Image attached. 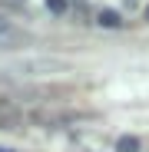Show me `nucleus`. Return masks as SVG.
<instances>
[{
  "mask_svg": "<svg viewBox=\"0 0 149 152\" xmlns=\"http://www.w3.org/2000/svg\"><path fill=\"white\" fill-rule=\"evenodd\" d=\"M10 69L20 73V76H33V73H60V69H70V63L66 60H53V56H40V60H20Z\"/></svg>",
  "mask_w": 149,
  "mask_h": 152,
  "instance_id": "obj_1",
  "label": "nucleus"
},
{
  "mask_svg": "<svg viewBox=\"0 0 149 152\" xmlns=\"http://www.w3.org/2000/svg\"><path fill=\"white\" fill-rule=\"evenodd\" d=\"M20 43H27V33L10 27L7 20H0V46H20Z\"/></svg>",
  "mask_w": 149,
  "mask_h": 152,
  "instance_id": "obj_2",
  "label": "nucleus"
},
{
  "mask_svg": "<svg viewBox=\"0 0 149 152\" xmlns=\"http://www.w3.org/2000/svg\"><path fill=\"white\" fill-rule=\"evenodd\" d=\"M96 23L106 27V30H116V27H123V17H119L116 10H99V13H96Z\"/></svg>",
  "mask_w": 149,
  "mask_h": 152,
  "instance_id": "obj_3",
  "label": "nucleus"
},
{
  "mask_svg": "<svg viewBox=\"0 0 149 152\" xmlns=\"http://www.w3.org/2000/svg\"><path fill=\"white\" fill-rule=\"evenodd\" d=\"M139 145H142V142H139L136 136H119V139H116V152H139Z\"/></svg>",
  "mask_w": 149,
  "mask_h": 152,
  "instance_id": "obj_4",
  "label": "nucleus"
},
{
  "mask_svg": "<svg viewBox=\"0 0 149 152\" xmlns=\"http://www.w3.org/2000/svg\"><path fill=\"white\" fill-rule=\"evenodd\" d=\"M46 10L50 13H63L66 10V0H46Z\"/></svg>",
  "mask_w": 149,
  "mask_h": 152,
  "instance_id": "obj_5",
  "label": "nucleus"
},
{
  "mask_svg": "<svg viewBox=\"0 0 149 152\" xmlns=\"http://www.w3.org/2000/svg\"><path fill=\"white\" fill-rule=\"evenodd\" d=\"M0 152H17V149H10V145H0Z\"/></svg>",
  "mask_w": 149,
  "mask_h": 152,
  "instance_id": "obj_6",
  "label": "nucleus"
},
{
  "mask_svg": "<svg viewBox=\"0 0 149 152\" xmlns=\"http://www.w3.org/2000/svg\"><path fill=\"white\" fill-rule=\"evenodd\" d=\"M146 20H149V4H146Z\"/></svg>",
  "mask_w": 149,
  "mask_h": 152,
  "instance_id": "obj_7",
  "label": "nucleus"
}]
</instances>
